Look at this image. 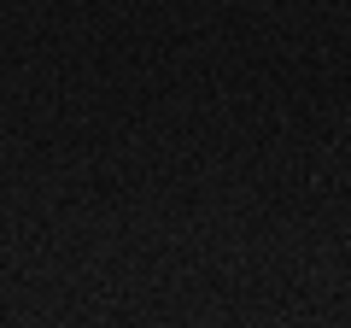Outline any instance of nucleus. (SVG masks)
Instances as JSON below:
<instances>
[]
</instances>
